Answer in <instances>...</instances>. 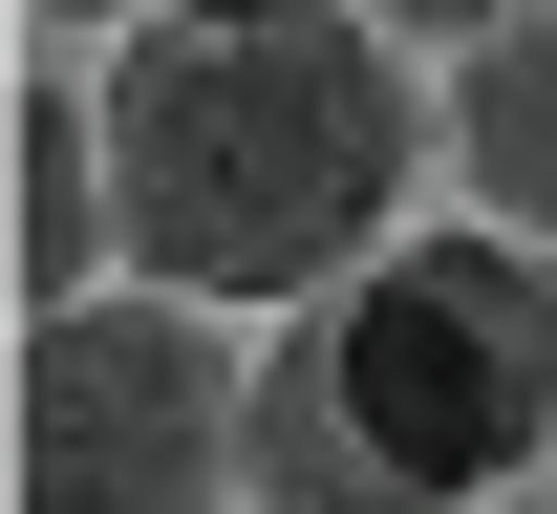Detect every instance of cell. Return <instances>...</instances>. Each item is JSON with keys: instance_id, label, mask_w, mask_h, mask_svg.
<instances>
[{"instance_id": "cell-1", "label": "cell", "mask_w": 557, "mask_h": 514, "mask_svg": "<svg viewBox=\"0 0 557 514\" xmlns=\"http://www.w3.org/2000/svg\"><path fill=\"white\" fill-rule=\"evenodd\" d=\"M408 43L344 0H172L150 43H108V193L150 300H344L364 258H408Z\"/></svg>"}, {"instance_id": "cell-2", "label": "cell", "mask_w": 557, "mask_h": 514, "mask_svg": "<svg viewBox=\"0 0 557 514\" xmlns=\"http://www.w3.org/2000/svg\"><path fill=\"white\" fill-rule=\"evenodd\" d=\"M536 450H557V258L450 215L408 258H364L300 343H258L236 493L258 514H472Z\"/></svg>"}, {"instance_id": "cell-3", "label": "cell", "mask_w": 557, "mask_h": 514, "mask_svg": "<svg viewBox=\"0 0 557 514\" xmlns=\"http://www.w3.org/2000/svg\"><path fill=\"white\" fill-rule=\"evenodd\" d=\"M236 429H258V386L214 365L194 300L129 279V300L22 322V514H214Z\"/></svg>"}, {"instance_id": "cell-4", "label": "cell", "mask_w": 557, "mask_h": 514, "mask_svg": "<svg viewBox=\"0 0 557 514\" xmlns=\"http://www.w3.org/2000/svg\"><path fill=\"white\" fill-rule=\"evenodd\" d=\"M108 236H129V193H108V86H22V322L108 300Z\"/></svg>"}, {"instance_id": "cell-5", "label": "cell", "mask_w": 557, "mask_h": 514, "mask_svg": "<svg viewBox=\"0 0 557 514\" xmlns=\"http://www.w3.org/2000/svg\"><path fill=\"white\" fill-rule=\"evenodd\" d=\"M450 172H472L493 236H536V258H557V0L515 22V43L450 65Z\"/></svg>"}, {"instance_id": "cell-6", "label": "cell", "mask_w": 557, "mask_h": 514, "mask_svg": "<svg viewBox=\"0 0 557 514\" xmlns=\"http://www.w3.org/2000/svg\"><path fill=\"white\" fill-rule=\"evenodd\" d=\"M364 22H429V43H515L536 0H364Z\"/></svg>"}, {"instance_id": "cell-7", "label": "cell", "mask_w": 557, "mask_h": 514, "mask_svg": "<svg viewBox=\"0 0 557 514\" xmlns=\"http://www.w3.org/2000/svg\"><path fill=\"white\" fill-rule=\"evenodd\" d=\"M44 22H108V43H150V22H172V0H44Z\"/></svg>"}, {"instance_id": "cell-8", "label": "cell", "mask_w": 557, "mask_h": 514, "mask_svg": "<svg viewBox=\"0 0 557 514\" xmlns=\"http://www.w3.org/2000/svg\"><path fill=\"white\" fill-rule=\"evenodd\" d=\"M344 22H364V0H344Z\"/></svg>"}]
</instances>
